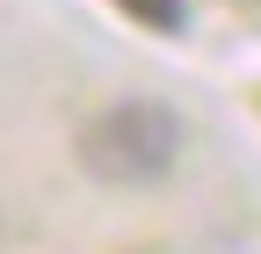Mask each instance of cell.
<instances>
[{
  "label": "cell",
  "instance_id": "1",
  "mask_svg": "<svg viewBox=\"0 0 261 254\" xmlns=\"http://www.w3.org/2000/svg\"><path fill=\"white\" fill-rule=\"evenodd\" d=\"M174 153H181V123L174 109H160L145 102V94H130V102H109L102 116L80 131V167L94 182H109V189H145L174 167Z\"/></svg>",
  "mask_w": 261,
  "mask_h": 254
},
{
  "label": "cell",
  "instance_id": "2",
  "mask_svg": "<svg viewBox=\"0 0 261 254\" xmlns=\"http://www.w3.org/2000/svg\"><path fill=\"white\" fill-rule=\"evenodd\" d=\"M116 8H123L130 22H145V29H174V22H181V0H116Z\"/></svg>",
  "mask_w": 261,
  "mask_h": 254
}]
</instances>
